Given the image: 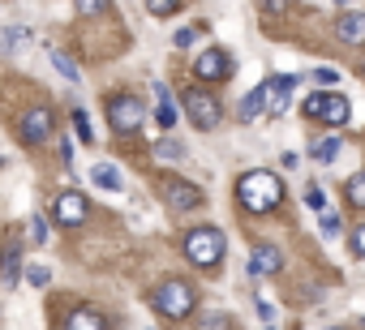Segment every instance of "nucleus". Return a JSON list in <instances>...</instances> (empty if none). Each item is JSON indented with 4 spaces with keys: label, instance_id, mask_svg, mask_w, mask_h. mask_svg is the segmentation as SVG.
Listing matches in <instances>:
<instances>
[{
    "label": "nucleus",
    "instance_id": "23",
    "mask_svg": "<svg viewBox=\"0 0 365 330\" xmlns=\"http://www.w3.org/2000/svg\"><path fill=\"white\" fill-rule=\"evenodd\" d=\"M305 206L318 211V215H327V193H322V185H305Z\"/></svg>",
    "mask_w": 365,
    "mask_h": 330
},
{
    "label": "nucleus",
    "instance_id": "9",
    "mask_svg": "<svg viewBox=\"0 0 365 330\" xmlns=\"http://www.w3.org/2000/svg\"><path fill=\"white\" fill-rule=\"evenodd\" d=\"M163 193H168V206H172V211H198V206H202V189L190 185V181H180V176H172V181L163 185Z\"/></svg>",
    "mask_w": 365,
    "mask_h": 330
},
{
    "label": "nucleus",
    "instance_id": "15",
    "mask_svg": "<svg viewBox=\"0 0 365 330\" xmlns=\"http://www.w3.org/2000/svg\"><path fill=\"white\" fill-rule=\"evenodd\" d=\"M65 330H108V321L91 309V304H78L73 313H69V321H65Z\"/></svg>",
    "mask_w": 365,
    "mask_h": 330
},
{
    "label": "nucleus",
    "instance_id": "21",
    "mask_svg": "<svg viewBox=\"0 0 365 330\" xmlns=\"http://www.w3.org/2000/svg\"><path fill=\"white\" fill-rule=\"evenodd\" d=\"M155 154H159V159H185V146L172 142V137H159V142H155Z\"/></svg>",
    "mask_w": 365,
    "mask_h": 330
},
{
    "label": "nucleus",
    "instance_id": "34",
    "mask_svg": "<svg viewBox=\"0 0 365 330\" xmlns=\"http://www.w3.org/2000/svg\"><path fill=\"white\" fill-rule=\"evenodd\" d=\"M262 330H275V326H262Z\"/></svg>",
    "mask_w": 365,
    "mask_h": 330
},
{
    "label": "nucleus",
    "instance_id": "31",
    "mask_svg": "<svg viewBox=\"0 0 365 330\" xmlns=\"http://www.w3.org/2000/svg\"><path fill=\"white\" fill-rule=\"evenodd\" d=\"M352 253H356V257H365V223L352 232Z\"/></svg>",
    "mask_w": 365,
    "mask_h": 330
},
{
    "label": "nucleus",
    "instance_id": "10",
    "mask_svg": "<svg viewBox=\"0 0 365 330\" xmlns=\"http://www.w3.org/2000/svg\"><path fill=\"white\" fill-rule=\"evenodd\" d=\"M297 82H301V78H292V73H279V78L262 82V86H267V112H271V116H284V112H288V95L297 90Z\"/></svg>",
    "mask_w": 365,
    "mask_h": 330
},
{
    "label": "nucleus",
    "instance_id": "18",
    "mask_svg": "<svg viewBox=\"0 0 365 330\" xmlns=\"http://www.w3.org/2000/svg\"><path fill=\"white\" fill-rule=\"evenodd\" d=\"M18 266H22V253H18V245H9L5 249V257H0V283H18Z\"/></svg>",
    "mask_w": 365,
    "mask_h": 330
},
{
    "label": "nucleus",
    "instance_id": "1",
    "mask_svg": "<svg viewBox=\"0 0 365 330\" xmlns=\"http://www.w3.org/2000/svg\"><path fill=\"white\" fill-rule=\"evenodd\" d=\"M237 202H241V211H250V215H271V211L284 202V181H279L275 172L254 168V172H245V176L237 181Z\"/></svg>",
    "mask_w": 365,
    "mask_h": 330
},
{
    "label": "nucleus",
    "instance_id": "33",
    "mask_svg": "<svg viewBox=\"0 0 365 330\" xmlns=\"http://www.w3.org/2000/svg\"><path fill=\"white\" fill-rule=\"evenodd\" d=\"M146 9H150L155 18H172V14H176V5H159V0H155V5H146Z\"/></svg>",
    "mask_w": 365,
    "mask_h": 330
},
{
    "label": "nucleus",
    "instance_id": "7",
    "mask_svg": "<svg viewBox=\"0 0 365 330\" xmlns=\"http://www.w3.org/2000/svg\"><path fill=\"white\" fill-rule=\"evenodd\" d=\"M52 215H56V223H65V228H82L86 215H91V206H86V198H82L78 189H65V193L52 202Z\"/></svg>",
    "mask_w": 365,
    "mask_h": 330
},
{
    "label": "nucleus",
    "instance_id": "30",
    "mask_svg": "<svg viewBox=\"0 0 365 330\" xmlns=\"http://www.w3.org/2000/svg\"><path fill=\"white\" fill-rule=\"evenodd\" d=\"M202 330H228V317H224V313H211V317L202 321Z\"/></svg>",
    "mask_w": 365,
    "mask_h": 330
},
{
    "label": "nucleus",
    "instance_id": "32",
    "mask_svg": "<svg viewBox=\"0 0 365 330\" xmlns=\"http://www.w3.org/2000/svg\"><path fill=\"white\" fill-rule=\"evenodd\" d=\"M258 317L271 326V321H275V304H271V300H258Z\"/></svg>",
    "mask_w": 365,
    "mask_h": 330
},
{
    "label": "nucleus",
    "instance_id": "22",
    "mask_svg": "<svg viewBox=\"0 0 365 330\" xmlns=\"http://www.w3.org/2000/svg\"><path fill=\"white\" fill-rule=\"evenodd\" d=\"M73 129H78V142H82V146H91V142H95L91 120H86V112H82V107H73Z\"/></svg>",
    "mask_w": 365,
    "mask_h": 330
},
{
    "label": "nucleus",
    "instance_id": "27",
    "mask_svg": "<svg viewBox=\"0 0 365 330\" xmlns=\"http://www.w3.org/2000/svg\"><path fill=\"white\" fill-rule=\"evenodd\" d=\"M318 228H322V236H335V232H339V215H335V211L318 215Z\"/></svg>",
    "mask_w": 365,
    "mask_h": 330
},
{
    "label": "nucleus",
    "instance_id": "13",
    "mask_svg": "<svg viewBox=\"0 0 365 330\" xmlns=\"http://www.w3.org/2000/svg\"><path fill=\"white\" fill-rule=\"evenodd\" d=\"M279 266H284V257H279L275 245H258V249L250 253V275H254V279H267V275H275Z\"/></svg>",
    "mask_w": 365,
    "mask_h": 330
},
{
    "label": "nucleus",
    "instance_id": "19",
    "mask_svg": "<svg viewBox=\"0 0 365 330\" xmlns=\"http://www.w3.org/2000/svg\"><path fill=\"white\" fill-rule=\"evenodd\" d=\"M335 154H339V133H331V137H322V142L309 146V159H314V163H331Z\"/></svg>",
    "mask_w": 365,
    "mask_h": 330
},
{
    "label": "nucleus",
    "instance_id": "8",
    "mask_svg": "<svg viewBox=\"0 0 365 330\" xmlns=\"http://www.w3.org/2000/svg\"><path fill=\"white\" fill-rule=\"evenodd\" d=\"M194 73H198V82H224V78L232 73V56H228L224 48H207V52L194 60Z\"/></svg>",
    "mask_w": 365,
    "mask_h": 330
},
{
    "label": "nucleus",
    "instance_id": "16",
    "mask_svg": "<svg viewBox=\"0 0 365 330\" xmlns=\"http://www.w3.org/2000/svg\"><path fill=\"white\" fill-rule=\"evenodd\" d=\"M155 95H159L155 120H159V129H163V133H172V129H176V107H172V95H168V86H163V82H155Z\"/></svg>",
    "mask_w": 365,
    "mask_h": 330
},
{
    "label": "nucleus",
    "instance_id": "24",
    "mask_svg": "<svg viewBox=\"0 0 365 330\" xmlns=\"http://www.w3.org/2000/svg\"><path fill=\"white\" fill-rule=\"evenodd\" d=\"M202 31H207V26H202V22H194V26H185V31H176V39H172V43H176V48H190V43H198V39H202Z\"/></svg>",
    "mask_w": 365,
    "mask_h": 330
},
{
    "label": "nucleus",
    "instance_id": "2",
    "mask_svg": "<svg viewBox=\"0 0 365 330\" xmlns=\"http://www.w3.org/2000/svg\"><path fill=\"white\" fill-rule=\"evenodd\" d=\"M224 232L220 228H194L190 236H185V257L194 262V266H202V270H215L220 262H224Z\"/></svg>",
    "mask_w": 365,
    "mask_h": 330
},
{
    "label": "nucleus",
    "instance_id": "25",
    "mask_svg": "<svg viewBox=\"0 0 365 330\" xmlns=\"http://www.w3.org/2000/svg\"><path fill=\"white\" fill-rule=\"evenodd\" d=\"M52 65H56V73L61 78H69V82H78V65L65 56V52H52Z\"/></svg>",
    "mask_w": 365,
    "mask_h": 330
},
{
    "label": "nucleus",
    "instance_id": "20",
    "mask_svg": "<svg viewBox=\"0 0 365 330\" xmlns=\"http://www.w3.org/2000/svg\"><path fill=\"white\" fill-rule=\"evenodd\" d=\"M344 198H348L356 211H365V172H356V176L344 185Z\"/></svg>",
    "mask_w": 365,
    "mask_h": 330
},
{
    "label": "nucleus",
    "instance_id": "6",
    "mask_svg": "<svg viewBox=\"0 0 365 330\" xmlns=\"http://www.w3.org/2000/svg\"><path fill=\"white\" fill-rule=\"evenodd\" d=\"M142 116L146 112H142V103L133 95H112L108 99V124H112V133H125V137L138 133L142 129Z\"/></svg>",
    "mask_w": 365,
    "mask_h": 330
},
{
    "label": "nucleus",
    "instance_id": "4",
    "mask_svg": "<svg viewBox=\"0 0 365 330\" xmlns=\"http://www.w3.org/2000/svg\"><path fill=\"white\" fill-rule=\"evenodd\" d=\"M155 309H159L163 317H172V321H185V317L194 313V287H190L185 279L159 283V287H155Z\"/></svg>",
    "mask_w": 365,
    "mask_h": 330
},
{
    "label": "nucleus",
    "instance_id": "35",
    "mask_svg": "<svg viewBox=\"0 0 365 330\" xmlns=\"http://www.w3.org/2000/svg\"><path fill=\"white\" fill-rule=\"evenodd\" d=\"M361 73H365V65H361Z\"/></svg>",
    "mask_w": 365,
    "mask_h": 330
},
{
    "label": "nucleus",
    "instance_id": "11",
    "mask_svg": "<svg viewBox=\"0 0 365 330\" xmlns=\"http://www.w3.org/2000/svg\"><path fill=\"white\" fill-rule=\"evenodd\" d=\"M22 137H26V142H35V146H39V142H48V137H52V107H43V103H39V107H31V112L22 116Z\"/></svg>",
    "mask_w": 365,
    "mask_h": 330
},
{
    "label": "nucleus",
    "instance_id": "5",
    "mask_svg": "<svg viewBox=\"0 0 365 330\" xmlns=\"http://www.w3.org/2000/svg\"><path fill=\"white\" fill-rule=\"evenodd\" d=\"M180 103H185V112H190L194 129H202V133L220 129L224 107H220V99H215V95H207V90H185V95H180Z\"/></svg>",
    "mask_w": 365,
    "mask_h": 330
},
{
    "label": "nucleus",
    "instance_id": "29",
    "mask_svg": "<svg viewBox=\"0 0 365 330\" xmlns=\"http://www.w3.org/2000/svg\"><path fill=\"white\" fill-rule=\"evenodd\" d=\"M26 35H31L26 26H9V35H5V39H0V48H5V52H9V48H14V43H22Z\"/></svg>",
    "mask_w": 365,
    "mask_h": 330
},
{
    "label": "nucleus",
    "instance_id": "28",
    "mask_svg": "<svg viewBox=\"0 0 365 330\" xmlns=\"http://www.w3.org/2000/svg\"><path fill=\"white\" fill-rule=\"evenodd\" d=\"M31 236H35V245H48V223H43V215H31Z\"/></svg>",
    "mask_w": 365,
    "mask_h": 330
},
{
    "label": "nucleus",
    "instance_id": "26",
    "mask_svg": "<svg viewBox=\"0 0 365 330\" xmlns=\"http://www.w3.org/2000/svg\"><path fill=\"white\" fill-rule=\"evenodd\" d=\"M26 283L31 287H48L52 283V270L48 266H26Z\"/></svg>",
    "mask_w": 365,
    "mask_h": 330
},
{
    "label": "nucleus",
    "instance_id": "17",
    "mask_svg": "<svg viewBox=\"0 0 365 330\" xmlns=\"http://www.w3.org/2000/svg\"><path fill=\"white\" fill-rule=\"evenodd\" d=\"M262 112H267V86H254V90L241 99V120L250 124V120H258Z\"/></svg>",
    "mask_w": 365,
    "mask_h": 330
},
{
    "label": "nucleus",
    "instance_id": "3",
    "mask_svg": "<svg viewBox=\"0 0 365 330\" xmlns=\"http://www.w3.org/2000/svg\"><path fill=\"white\" fill-rule=\"evenodd\" d=\"M301 112H305L309 120L331 124V129H344V124H348V116H352L348 99H344V95H335V90H314V95L301 103Z\"/></svg>",
    "mask_w": 365,
    "mask_h": 330
},
{
    "label": "nucleus",
    "instance_id": "14",
    "mask_svg": "<svg viewBox=\"0 0 365 330\" xmlns=\"http://www.w3.org/2000/svg\"><path fill=\"white\" fill-rule=\"evenodd\" d=\"M91 185L103 189V193H120L125 189V176L112 168V163H95V168H91Z\"/></svg>",
    "mask_w": 365,
    "mask_h": 330
},
{
    "label": "nucleus",
    "instance_id": "12",
    "mask_svg": "<svg viewBox=\"0 0 365 330\" xmlns=\"http://www.w3.org/2000/svg\"><path fill=\"white\" fill-rule=\"evenodd\" d=\"M335 35H339V43L361 48V43H365V14H361V9H344V14L335 18Z\"/></svg>",
    "mask_w": 365,
    "mask_h": 330
}]
</instances>
